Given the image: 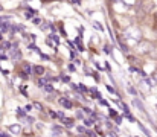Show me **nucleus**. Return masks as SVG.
<instances>
[{"label":"nucleus","mask_w":157,"mask_h":137,"mask_svg":"<svg viewBox=\"0 0 157 137\" xmlns=\"http://www.w3.org/2000/svg\"><path fill=\"white\" fill-rule=\"evenodd\" d=\"M34 23H35V25H37V26H40V25H41V23H43V21H41V20H40V18H37V17H35V18H34Z\"/></svg>","instance_id":"obj_21"},{"label":"nucleus","mask_w":157,"mask_h":137,"mask_svg":"<svg viewBox=\"0 0 157 137\" xmlns=\"http://www.w3.org/2000/svg\"><path fill=\"white\" fill-rule=\"evenodd\" d=\"M93 124H95L93 117H86V119H84V125H86V127H92Z\"/></svg>","instance_id":"obj_10"},{"label":"nucleus","mask_w":157,"mask_h":137,"mask_svg":"<svg viewBox=\"0 0 157 137\" xmlns=\"http://www.w3.org/2000/svg\"><path fill=\"white\" fill-rule=\"evenodd\" d=\"M153 79L157 82V72H156V73H153Z\"/></svg>","instance_id":"obj_37"},{"label":"nucleus","mask_w":157,"mask_h":137,"mask_svg":"<svg viewBox=\"0 0 157 137\" xmlns=\"http://www.w3.org/2000/svg\"><path fill=\"white\" fill-rule=\"evenodd\" d=\"M11 50V58L12 59H20L21 58V53H20V50L17 49V46H14L12 49H9Z\"/></svg>","instance_id":"obj_2"},{"label":"nucleus","mask_w":157,"mask_h":137,"mask_svg":"<svg viewBox=\"0 0 157 137\" xmlns=\"http://www.w3.org/2000/svg\"><path fill=\"white\" fill-rule=\"evenodd\" d=\"M51 38L55 41V44H58V43H59V40H58V37H56V35H51Z\"/></svg>","instance_id":"obj_25"},{"label":"nucleus","mask_w":157,"mask_h":137,"mask_svg":"<svg viewBox=\"0 0 157 137\" xmlns=\"http://www.w3.org/2000/svg\"><path fill=\"white\" fill-rule=\"evenodd\" d=\"M122 122V117L121 116H116V124H121Z\"/></svg>","instance_id":"obj_30"},{"label":"nucleus","mask_w":157,"mask_h":137,"mask_svg":"<svg viewBox=\"0 0 157 137\" xmlns=\"http://www.w3.org/2000/svg\"><path fill=\"white\" fill-rule=\"evenodd\" d=\"M108 137H117V136H116L114 133H110V134H108Z\"/></svg>","instance_id":"obj_39"},{"label":"nucleus","mask_w":157,"mask_h":137,"mask_svg":"<svg viewBox=\"0 0 157 137\" xmlns=\"http://www.w3.org/2000/svg\"><path fill=\"white\" fill-rule=\"evenodd\" d=\"M2 20H3V18H2V17H0V23H2Z\"/></svg>","instance_id":"obj_41"},{"label":"nucleus","mask_w":157,"mask_h":137,"mask_svg":"<svg viewBox=\"0 0 157 137\" xmlns=\"http://www.w3.org/2000/svg\"><path fill=\"white\" fill-rule=\"evenodd\" d=\"M133 105H134L137 110H140L142 113H147V111H145V107L142 105V102H140L139 99H136V97H134V99H133Z\"/></svg>","instance_id":"obj_4"},{"label":"nucleus","mask_w":157,"mask_h":137,"mask_svg":"<svg viewBox=\"0 0 157 137\" xmlns=\"http://www.w3.org/2000/svg\"><path fill=\"white\" fill-rule=\"evenodd\" d=\"M43 89H44V90L48 91V93H52V91H53V86H52V84H49V82H48V84H46V86H44Z\"/></svg>","instance_id":"obj_13"},{"label":"nucleus","mask_w":157,"mask_h":137,"mask_svg":"<svg viewBox=\"0 0 157 137\" xmlns=\"http://www.w3.org/2000/svg\"><path fill=\"white\" fill-rule=\"evenodd\" d=\"M127 90H128V93L130 94H133V96H137V90L131 86V84H127Z\"/></svg>","instance_id":"obj_9"},{"label":"nucleus","mask_w":157,"mask_h":137,"mask_svg":"<svg viewBox=\"0 0 157 137\" xmlns=\"http://www.w3.org/2000/svg\"><path fill=\"white\" fill-rule=\"evenodd\" d=\"M6 58H8V56H6V55H5V53H2V55H0V61H5V59H6Z\"/></svg>","instance_id":"obj_31"},{"label":"nucleus","mask_w":157,"mask_h":137,"mask_svg":"<svg viewBox=\"0 0 157 137\" xmlns=\"http://www.w3.org/2000/svg\"><path fill=\"white\" fill-rule=\"evenodd\" d=\"M107 90L110 91V93H113V94H116V90H114L113 87H110V86H107Z\"/></svg>","instance_id":"obj_26"},{"label":"nucleus","mask_w":157,"mask_h":137,"mask_svg":"<svg viewBox=\"0 0 157 137\" xmlns=\"http://www.w3.org/2000/svg\"><path fill=\"white\" fill-rule=\"evenodd\" d=\"M9 130H11L12 133H15V134H20V133H21L20 125H11V127H9Z\"/></svg>","instance_id":"obj_8"},{"label":"nucleus","mask_w":157,"mask_h":137,"mask_svg":"<svg viewBox=\"0 0 157 137\" xmlns=\"http://www.w3.org/2000/svg\"><path fill=\"white\" fill-rule=\"evenodd\" d=\"M9 28H11V26H9V25H8L6 21H2V23H0V31H3V32H6V31H8Z\"/></svg>","instance_id":"obj_11"},{"label":"nucleus","mask_w":157,"mask_h":137,"mask_svg":"<svg viewBox=\"0 0 157 137\" xmlns=\"http://www.w3.org/2000/svg\"><path fill=\"white\" fill-rule=\"evenodd\" d=\"M125 38H131L134 41H139L140 40V32L136 29V28H128L125 31Z\"/></svg>","instance_id":"obj_1"},{"label":"nucleus","mask_w":157,"mask_h":137,"mask_svg":"<svg viewBox=\"0 0 157 137\" xmlns=\"http://www.w3.org/2000/svg\"><path fill=\"white\" fill-rule=\"evenodd\" d=\"M137 125H139V127H140V130L145 133V136H147V137H151V133H150V131H148V130H147V128H145V127L140 124V122H137Z\"/></svg>","instance_id":"obj_12"},{"label":"nucleus","mask_w":157,"mask_h":137,"mask_svg":"<svg viewBox=\"0 0 157 137\" xmlns=\"http://www.w3.org/2000/svg\"><path fill=\"white\" fill-rule=\"evenodd\" d=\"M43 2H48V0H43Z\"/></svg>","instance_id":"obj_43"},{"label":"nucleus","mask_w":157,"mask_h":137,"mask_svg":"<svg viewBox=\"0 0 157 137\" xmlns=\"http://www.w3.org/2000/svg\"><path fill=\"white\" fill-rule=\"evenodd\" d=\"M32 73H35V75L41 76V75L44 73V69H43L41 66H34V67H32Z\"/></svg>","instance_id":"obj_5"},{"label":"nucleus","mask_w":157,"mask_h":137,"mask_svg":"<svg viewBox=\"0 0 157 137\" xmlns=\"http://www.w3.org/2000/svg\"><path fill=\"white\" fill-rule=\"evenodd\" d=\"M61 79H63L64 82H69V81H70V78H69V76H66V75H61Z\"/></svg>","instance_id":"obj_22"},{"label":"nucleus","mask_w":157,"mask_h":137,"mask_svg":"<svg viewBox=\"0 0 157 137\" xmlns=\"http://www.w3.org/2000/svg\"><path fill=\"white\" fill-rule=\"evenodd\" d=\"M25 111H26L25 108H17V114H18L20 117H23V116H25Z\"/></svg>","instance_id":"obj_16"},{"label":"nucleus","mask_w":157,"mask_h":137,"mask_svg":"<svg viewBox=\"0 0 157 137\" xmlns=\"http://www.w3.org/2000/svg\"><path fill=\"white\" fill-rule=\"evenodd\" d=\"M34 108H35V110H38V111H41V110H43V107H41L38 102H35V104H34Z\"/></svg>","instance_id":"obj_18"},{"label":"nucleus","mask_w":157,"mask_h":137,"mask_svg":"<svg viewBox=\"0 0 157 137\" xmlns=\"http://www.w3.org/2000/svg\"><path fill=\"white\" fill-rule=\"evenodd\" d=\"M93 26H95V28H96L98 31H104V26H102V25H101L99 21H93Z\"/></svg>","instance_id":"obj_14"},{"label":"nucleus","mask_w":157,"mask_h":137,"mask_svg":"<svg viewBox=\"0 0 157 137\" xmlns=\"http://www.w3.org/2000/svg\"><path fill=\"white\" fill-rule=\"evenodd\" d=\"M25 15H26V18H32V17H35V15H37V11H35V9H32V8H28V9H26V12H25Z\"/></svg>","instance_id":"obj_6"},{"label":"nucleus","mask_w":157,"mask_h":137,"mask_svg":"<svg viewBox=\"0 0 157 137\" xmlns=\"http://www.w3.org/2000/svg\"><path fill=\"white\" fill-rule=\"evenodd\" d=\"M0 137H9V136H8V134H5V133H2V131H0Z\"/></svg>","instance_id":"obj_38"},{"label":"nucleus","mask_w":157,"mask_h":137,"mask_svg":"<svg viewBox=\"0 0 157 137\" xmlns=\"http://www.w3.org/2000/svg\"><path fill=\"white\" fill-rule=\"evenodd\" d=\"M25 72L32 73V67H31V64H25Z\"/></svg>","instance_id":"obj_17"},{"label":"nucleus","mask_w":157,"mask_h":137,"mask_svg":"<svg viewBox=\"0 0 157 137\" xmlns=\"http://www.w3.org/2000/svg\"><path fill=\"white\" fill-rule=\"evenodd\" d=\"M69 70H70V72H75L76 69H75V66H72V64H70V66H69Z\"/></svg>","instance_id":"obj_33"},{"label":"nucleus","mask_w":157,"mask_h":137,"mask_svg":"<svg viewBox=\"0 0 157 137\" xmlns=\"http://www.w3.org/2000/svg\"><path fill=\"white\" fill-rule=\"evenodd\" d=\"M2 47H5V49H6V50H8V49H9V47H11V43H8V41H5V43H3V44H2Z\"/></svg>","instance_id":"obj_24"},{"label":"nucleus","mask_w":157,"mask_h":137,"mask_svg":"<svg viewBox=\"0 0 157 137\" xmlns=\"http://www.w3.org/2000/svg\"><path fill=\"white\" fill-rule=\"evenodd\" d=\"M59 104L64 107V108H67V110H70L72 107H73V104H72V101H69L67 97H59Z\"/></svg>","instance_id":"obj_3"},{"label":"nucleus","mask_w":157,"mask_h":137,"mask_svg":"<svg viewBox=\"0 0 157 137\" xmlns=\"http://www.w3.org/2000/svg\"><path fill=\"white\" fill-rule=\"evenodd\" d=\"M76 131H78V133H84V134H86V131H87V130H86L84 127H76Z\"/></svg>","instance_id":"obj_19"},{"label":"nucleus","mask_w":157,"mask_h":137,"mask_svg":"<svg viewBox=\"0 0 157 137\" xmlns=\"http://www.w3.org/2000/svg\"><path fill=\"white\" fill-rule=\"evenodd\" d=\"M110 116H111V117H116V116H117V113H116L113 108H110Z\"/></svg>","instance_id":"obj_23"},{"label":"nucleus","mask_w":157,"mask_h":137,"mask_svg":"<svg viewBox=\"0 0 157 137\" xmlns=\"http://www.w3.org/2000/svg\"><path fill=\"white\" fill-rule=\"evenodd\" d=\"M26 120H28L29 124H32V122H34V117H26Z\"/></svg>","instance_id":"obj_36"},{"label":"nucleus","mask_w":157,"mask_h":137,"mask_svg":"<svg viewBox=\"0 0 157 137\" xmlns=\"http://www.w3.org/2000/svg\"><path fill=\"white\" fill-rule=\"evenodd\" d=\"M61 120H63V125H64V127H67V128H73V120H72V119L64 117V119H61Z\"/></svg>","instance_id":"obj_7"},{"label":"nucleus","mask_w":157,"mask_h":137,"mask_svg":"<svg viewBox=\"0 0 157 137\" xmlns=\"http://www.w3.org/2000/svg\"><path fill=\"white\" fill-rule=\"evenodd\" d=\"M104 50L107 52V53H111V50H110V47H108V46H105V47H104Z\"/></svg>","instance_id":"obj_34"},{"label":"nucleus","mask_w":157,"mask_h":137,"mask_svg":"<svg viewBox=\"0 0 157 137\" xmlns=\"http://www.w3.org/2000/svg\"><path fill=\"white\" fill-rule=\"evenodd\" d=\"M40 28H41L43 31H46V29H48V23H41V25H40Z\"/></svg>","instance_id":"obj_27"},{"label":"nucleus","mask_w":157,"mask_h":137,"mask_svg":"<svg viewBox=\"0 0 157 137\" xmlns=\"http://www.w3.org/2000/svg\"><path fill=\"white\" fill-rule=\"evenodd\" d=\"M84 113H86V114H90V116H92V113H93V111H92L90 108H84Z\"/></svg>","instance_id":"obj_28"},{"label":"nucleus","mask_w":157,"mask_h":137,"mask_svg":"<svg viewBox=\"0 0 157 137\" xmlns=\"http://www.w3.org/2000/svg\"><path fill=\"white\" fill-rule=\"evenodd\" d=\"M40 56H41L43 59H49V56H48V55H44V53H40Z\"/></svg>","instance_id":"obj_32"},{"label":"nucleus","mask_w":157,"mask_h":137,"mask_svg":"<svg viewBox=\"0 0 157 137\" xmlns=\"http://www.w3.org/2000/svg\"><path fill=\"white\" fill-rule=\"evenodd\" d=\"M99 104H101V105H104V107L108 105V104H107V101H104V99H99Z\"/></svg>","instance_id":"obj_29"},{"label":"nucleus","mask_w":157,"mask_h":137,"mask_svg":"<svg viewBox=\"0 0 157 137\" xmlns=\"http://www.w3.org/2000/svg\"><path fill=\"white\" fill-rule=\"evenodd\" d=\"M75 3H78V5H81V0H73Z\"/></svg>","instance_id":"obj_40"},{"label":"nucleus","mask_w":157,"mask_h":137,"mask_svg":"<svg viewBox=\"0 0 157 137\" xmlns=\"http://www.w3.org/2000/svg\"><path fill=\"white\" fill-rule=\"evenodd\" d=\"M25 110H26V111H31V110H32V107H31V105H26V107H25Z\"/></svg>","instance_id":"obj_35"},{"label":"nucleus","mask_w":157,"mask_h":137,"mask_svg":"<svg viewBox=\"0 0 157 137\" xmlns=\"http://www.w3.org/2000/svg\"><path fill=\"white\" fill-rule=\"evenodd\" d=\"M76 117H78V119H82V117H84V114H82V111H81V110H78V111H76Z\"/></svg>","instance_id":"obj_20"},{"label":"nucleus","mask_w":157,"mask_h":137,"mask_svg":"<svg viewBox=\"0 0 157 137\" xmlns=\"http://www.w3.org/2000/svg\"><path fill=\"white\" fill-rule=\"evenodd\" d=\"M46 84H48V79H43V78L38 79V86H40V87H44Z\"/></svg>","instance_id":"obj_15"},{"label":"nucleus","mask_w":157,"mask_h":137,"mask_svg":"<svg viewBox=\"0 0 157 137\" xmlns=\"http://www.w3.org/2000/svg\"><path fill=\"white\" fill-rule=\"evenodd\" d=\"M0 40H2V34H0Z\"/></svg>","instance_id":"obj_42"}]
</instances>
